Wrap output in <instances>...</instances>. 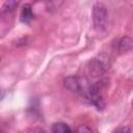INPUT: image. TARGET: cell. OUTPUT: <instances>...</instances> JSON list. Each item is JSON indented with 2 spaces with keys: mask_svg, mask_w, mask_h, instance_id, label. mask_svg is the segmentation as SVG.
Masks as SVG:
<instances>
[{
  "mask_svg": "<svg viewBox=\"0 0 133 133\" xmlns=\"http://www.w3.org/2000/svg\"><path fill=\"white\" fill-rule=\"evenodd\" d=\"M92 21L94 27L101 31L104 30L108 23V11L104 4L96 3L92 7Z\"/></svg>",
  "mask_w": 133,
  "mask_h": 133,
  "instance_id": "cell-1",
  "label": "cell"
},
{
  "mask_svg": "<svg viewBox=\"0 0 133 133\" xmlns=\"http://www.w3.org/2000/svg\"><path fill=\"white\" fill-rule=\"evenodd\" d=\"M110 62L106 54H100L89 62V72L92 77H100L107 72Z\"/></svg>",
  "mask_w": 133,
  "mask_h": 133,
  "instance_id": "cell-2",
  "label": "cell"
},
{
  "mask_svg": "<svg viewBox=\"0 0 133 133\" xmlns=\"http://www.w3.org/2000/svg\"><path fill=\"white\" fill-rule=\"evenodd\" d=\"M88 97L90 102L97 106L99 109L102 108L103 105V98L101 95V84H95L92 86H90L89 90H88Z\"/></svg>",
  "mask_w": 133,
  "mask_h": 133,
  "instance_id": "cell-3",
  "label": "cell"
},
{
  "mask_svg": "<svg viewBox=\"0 0 133 133\" xmlns=\"http://www.w3.org/2000/svg\"><path fill=\"white\" fill-rule=\"evenodd\" d=\"M20 1L21 0H6L0 9V15L2 17L10 16L20 4Z\"/></svg>",
  "mask_w": 133,
  "mask_h": 133,
  "instance_id": "cell-4",
  "label": "cell"
},
{
  "mask_svg": "<svg viewBox=\"0 0 133 133\" xmlns=\"http://www.w3.org/2000/svg\"><path fill=\"white\" fill-rule=\"evenodd\" d=\"M20 17H21L22 22H24V23H28L33 19V11H32V7L30 4L23 5V7L21 9Z\"/></svg>",
  "mask_w": 133,
  "mask_h": 133,
  "instance_id": "cell-5",
  "label": "cell"
},
{
  "mask_svg": "<svg viewBox=\"0 0 133 133\" xmlns=\"http://www.w3.org/2000/svg\"><path fill=\"white\" fill-rule=\"evenodd\" d=\"M132 49V39L129 36H124L118 42V51L122 54L129 52Z\"/></svg>",
  "mask_w": 133,
  "mask_h": 133,
  "instance_id": "cell-6",
  "label": "cell"
},
{
  "mask_svg": "<svg viewBox=\"0 0 133 133\" xmlns=\"http://www.w3.org/2000/svg\"><path fill=\"white\" fill-rule=\"evenodd\" d=\"M64 82H65V86L69 89H71L72 91H74V92H79L80 91L81 86H80V83H79V81L76 77H68L64 80Z\"/></svg>",
  "mask_w": 133,
  "mask_h": 133,
  "instance_id": "cell-7",
  "label": "cell"
},
{
  "mask_svg": "<svg viewBox=\"0 0 133 133\" xmlns=\"http://www.w3.org/2000/svg\"><path fill=\"white\" fill-rule=\"evenodd\" d=\"M51 130L53 132H55V133H59V132H71L72 131V129L69 127V125L65 124V123H62V122L53 124Z\"/></svg>",
  "mask_w": 133,
  "mask_h": 133,
  "instance_id": "cell-8",
  "label": "cell"
},
{
  "mask_svg": "<svg viewBox=\"0 0 133 133\" xmlns=\"http://www.w3.org/2000/svg\"><path fill=\"white\" fill-rule=\"evenodd\" d=\"M116 131H123V132H124V131H125V132L128 131V132H130V129H128V128H122V129H117Z\"/></svg>",
  "mask_w": 133,
  "mask_h": 133,
  "instance_id": "cell-9",
  "label": "cell"
},
{
  "mask_svg": "<svg viewBox=\"0 0 133 133\" xmlns=\"http://www.w3.org/2000/svg\"><path fill=\"white\" fill-rule=\"evenodd\" d=\"M79 131H90V129H87V128H83L82 127V128L79 129Z\"/></svg>",
  "mask_w": 133,
  "mask_h": 133,
  "instance_id": "cell-10",
  "label": "cell"
}]
</instances>
